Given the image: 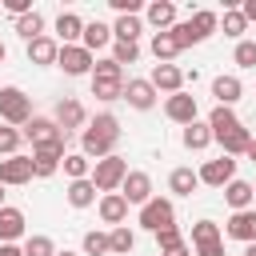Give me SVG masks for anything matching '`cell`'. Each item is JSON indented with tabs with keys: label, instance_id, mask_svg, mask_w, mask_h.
<instances>
[{
	"label": "cell",
	"instance_id": "6da1fadb",
	"mask_svg": "<svg viewBox=\"0 0 256 256\" xmlns=\"http://www.w3.org/2000/svg\"><path fill=\"white\" fill-rule=\"evenodd\" d=\"M116 140H120V120L112 116V112H100L88 128H84V136H80V148H84V156L92 160H104V156H112V148H116Z\"/></svg>",
	"mask_w": 256,
	"mask_h": 256
},
{
	"label": "cell",
	"instance_id": "7a4b0ae2",
	"mask_svg": "<svg viewBox=\"0 0 256 256\" xmlns=\"http://www.w3.org/2000/svg\"><path fill=\"white\" fill-rule=\"evenodd\" d=\"M124 176H128V160L124 156H104V160H96V168H92V188L96 192H116L120 184H124Z\"/></svg>",
	"mask_w": 256,
	"mask_h": 256
},
{
	"label": "cell",
	"instance_id": "3957f363",
	"mask_svg": "<svg viewBox=\"0 0 256 256\" xmlns=\"http://www.w3.org/2000/svg\"><path fill=\"white\" fill-rule=\"evenodd\" d=\"M172 224H176V208H172V200L152 196L148 204H140V228H148V232H164V228H172Z\"/></svg>",
	"mask_w": 256,
	"mask_h": 256
},
{
	"label": "cell",
	"instance_id": "277c9868",
	"mask_svg": "<svg viewBox=\"0 0 256 256\" xmlns=\"http://www.w3.org/2000/svg\"><path fill=\"white\" fill-rule=\"evenodd\" d=\"M0 116L8 124H28L32 120V100L20 88H0Z\"/></svg>",
	"mask_w": 256,
	"mask_h": 256
},
{
	"label": "cell",
	"instance_id": "5b68a950",
	"mask_svg": "<svg viewBox=\"0 0 256 256\" xmlns=\"http://www.w3.org/2000/svg\"><path fill=\"white\" fill-rule=\"evenodd\" d=\"M64 156H68V152H64V140H52V144L32 148V176H52Z\"/></svg>",
	"mask_w": 256,
	"mask_h": 256
},
{
	"label": "cell",
	"instance_id": "8992f818",
	"mask_svg": "<svg viewBox=\"0 0 256 256\" xmlns=\"http://www.w3.org/2000/svg\"><path fill=\"white\" fill-rule=\"evenodd\" d=\"M56 64H60L68 76H84V72H92V52H88V48H80V44H60Z\"/></svg>",
	"mask_w": 256,
	"mask_h": 256
},
{
	"label": "cell",
	"instance_id": "52a82bcc",
	"mask_svg": "<svg viewBox=\"0 0 256 256\" xmlns=\"http://www.w3.org/2000/svg\"><path fill=\"white\" fill-rule=\"evenodd\" d=\"M20 136H28V140H32V148L52 144V140H68V136L60 132V124H56V120H48V116H32V120L24 124V132H20Z\"/></svg>",
	"mask_w": 256,
	"mask_h": 256
},
{
	"label": "cell",
	"instance_id": "ba28073f",
	"mask_svg": "<svg viewBox=\"0 0 256 256\" xmlns=\"http://www.w3.org/2000/svg\"><path fill=\"white\" fill-rule=\"evenodd\" d=\"M200 184H212V188H224L228 180H236V160L232 156H220V160H208L200 172Z\"/></svg>",
	"mask_w": 256,
	"mask_h": 256
},
{
	"label": "cell",
	"instance_id": "9c48e42d",
	"mask_svg": "<svg viewBox=\"0 0 256 256\" xmlns=\"http://www.w3.org/2000/svg\"><path fill=\"white\" fill-rule=\"evenodd\" d=\"M120 196L128 204H148L152 200V176L148 172H128L124 184H120Z\"/></svg>",
	"mask_w": 256,
	"mask_h": 256
},
{
	"label": "cell",
	"instance_id": "30bf717a",
	"mask_svg": "<svg viewBox=\"0 0 256 256\" xmlns=\"http://www.w3.org/2000/svg\"><path fill=\"white\" fill-rule=\"evenodd\" d=\"M156 92H168V96H176L180 88H184V72L176 68V64H156L152 68V80H148Z\"/></svg>",
	"mask_w": 256,
	"mask_h": 256
},
{
	"label": "cell",
	"instance_id": "8fae6325",
	"mask_svg": "<svg viewBox=\"0 0 256 256\" xmlns=\"http://www.w3.org/2000/svg\"><path fill=\"white\" fill-rule=\"evenodd\" d=\"M164 112H168V120H176V124H192L196 120V96H188V92H176V96H168V104H164Z\"/></svg>",
	"mask_w": 256,
	"mask_h": 256
},
{
	"label": "cell",
	"instance_id": "7c38bea8",
	"mask_svg": "<svg viewBox=\"0 0 256 256\" xmlns=\"http://www.w3.org/2000/svg\"><path fill=\"white\" fill-rule=\"evenodd\" d=\"M28 180H32V156L0 160V184H28Z\"/></svg>",
	"mask_w": 256,
	"mask_h": 256
},
{
	"label": "cell",
	"instance_id": "4fadbf2b",
	"mask_svg": "<svg viewBox=\"0 0 256 256\" xmlns=\"http://www.w3.org/2000/svg\"><path fill=\"white\" fill-rule=\"evenodd\" d=\"M232 240H244V244H256V208H244V212H232L228 228H224Z\"/></svg>",
	"mask_w": 256,
	"mask_h": 256
},
{
	"label": "cell",
	"instance_id": "5bb4252c",
	"mask_svg": "<svg viewBox=\"0 0 256 256\" xmlns=\"http://www.w3.org/2000/svg\"><path fill=\"white\" fill-rule=\"evenodd\" d=\"M56 124H60V132L68 136L72 128H80L84 124V104L80 100H72V96H64L60 104H56Z\"/></svg>",
	"mask_w": 256,
	"mask_h": 256
},
{
	"label": "cell",
	"instance_id": "9a60e30c",
	"mask_svg": "<svg viewBox=\"0 0 256 256\" xmlns=\"http://www.w3.org/2000/svg\"><path fill=\"white\" fill-rule=\"evenodd\" d=\"M124 100H128L132 108L148 112V108L156 104V88H152L148 80H128V84H124Z\"/></svg>",
	"mask_w": 256,
	"mask_h": 256
},
{
	"label": "cell",
	"instance_id": "2e32d148",
	"mask_svg": "<svg viewBox=\"0 0 256 256\" xmlns=\"http://www.w3.org/2000/svg\"><path fill=\"white\" fill-rule=\"evenodd\" d=\"M124 216H128V200L120 192H104L100 196V220L116 228V224H124Z\"/></svg>",
	"mask_w": 256,
	"mask_h": 256
},
{
	"label": "cell",
	"instance_id": "e0dca14e",
	"mask_svg": "<svg viewBox=\"0 0 256 256\" xmlns=\"http://www.w3.org/2000/svg\"><path fill=\"white\" fill-rule=\"evenodd\" d=\"M144 16H148V24H152V28L168 32V28L176 24V4H172V0H152V4L144 8Z\"/></svg>",
	"mask_w": 256,
	"mask_h": 256
},
{
	"label": "cell",
	"instance_id": "ac0fdd59",
	"mask_svg": "<svg viewBox=\"0 0 256 256\" xmlns=\"http://www.w3.org/2000/svg\"><path fill=\"white\" fill-rule=\"evenodd\" d=\"M224 200L232 204V212H244V208H252L256 192H252L248 180H228V184H224Z\"/></svg>",
	"mask_w": 256,
	"mask_h": 256
},
{
	"label": "cell",
	"instance_id": "d6986e66",
	"mask_svg": "<svg viewBox=\"0 0 256 256\" xmlns=\"http://www.w3.org/2000/svg\"><path fill=\"white\" fill-rule=\"evenodd\" d=\"M16 236H24V212L20 208H0V244H12Z\"/></svg>",
	"mask_w": 256,
	"mask_h": 256
},
{
	"label": "cell",
	"instance_id": "ffe728a7",
	"mask_svg": "<svg viewBox=\"0 0 256 256\" xmlns=\"http://www.w3.org/2000/svg\"><path fill=\"white\" fill-rule=\"evenodd\" d=\"M108 40H112V28H108V24H100V20H88V24H84V32H80V48H88V52L104 48Z\"/></svg>",
	"mask_w": 256,
	"mask_h": 256
},
{
	"label": "cell",
	"instance_id": "44dd1931",
	"mask_svg": "<svg viewBox=\"0 0 256 256\" xmlns=\"http://www.w3.org/2000/svg\"><path fill=\"white\" fill-rule=\"evenodd\" d=\"M56 56H60V44H56L52 36H36V40L28 44V60H32V64H56Z\"/></svg>",
	"mask_w": 256,
	"mask_h": 256
},
{
	"label": "cell",
	"instance_id": "7402d4cb",
	"mask_svg": "<svg viewBox=\"0 0 256 256\" xmlns=\"http://www.w3.org/2000/svg\"><path fill=\"white\" fill-rule=\"evenodd\" d=\"M240 92H244V88H240L236 76H216V80H212V96H216V104H224V108H232V104L240 100Z\"/></svg>",
	"mask_w": 256,
	"mask_h": 256
},
{
	"label": "cell",
	"instance_id": "603a6c76",
	"mask_svg": "<svg viewBox=\"0 0 256 256\" xmlns=\"http://www.w3.org/2000/svg\"><path fill=\"white\" fill-rule=\"evenodd\" d=\"M92 96L96 100H120L124 96V76H92Z\"/></svg>",
	"mask_w": 256,
	"mask_h": 256
},
{
	"label": "cell",
	"instance_id": "cb8c5ba5",
	"mask_svg": "<svg viewBox=\"0 0 256 256\" xmlns=\"http://www.w3.org/2000/svg\"><path fill=\"white\" fill-rule=\"evenodd\" d=\"M208 128H212V140H220L224 132H232V128H240V120H236V112H232V108H224V104H216V108H212V116H208Z\"/></svg>",
	"mask_w": 256,
	"mask_h": 256
},
{
	"label": "cell",
	"instance_id": "d4e9b609",
	"mask_svg": "<svg viewBox=\"0 0 256 256\" xmlns=\"http://www.w3.org/2000/svg\"><path fill=\"white\" fill-rule=\"evenodd\" d=\"M188 24H192V36H196V44H200V40H208V36L216 32V24H220V16H216V12H208V8H196Z\"/></svg>",
	"mask_w": 256,
	"mask_h": 256
},
{
	"label": "cell",
	"instance_id": "484cf974",
	"mask_svg": "<svg viewBox=\"0 0 256 256\" xmlns=\"http://www.w3.org/2000/svg\"><path fill=\"white\" fill-rule=\"evenodd\" d=\"M80 32H84V20H80L76 12H60V16H56V36H60L64 44H76Z\"/></svg>",
	"mask_w": 256,
	"mask_h": 256
},
{
	"label": "cell",
	"instance_id": "4316f807",
	"mask_svg": "<svg viewBox=\"0 0 256 256\" xmlns=\"http://www.w3.org/2000/svg\"><path fill=\"white\" fill-rule=\"evenodd\" d=\"M248 144H252V132H248L244 124L220 136V148H224V156H240V152H248Z\"/></svg>",
	"mask_w": 256,
	"mask_h": 256
},
{
	"label": "cell",
	"instance_id": "83f0119b",
	"mask_svg": "<svg viewBox=\"0 0 256 256\" xmlns=\"http://www.w3.org/2000/svg\"><path fill=\"white\" fill-rule=\"evenodd\" d=\"M208 144H212V128L200 124V120H192V124L184 128V148H188V152H200V148H208Z\"/></svg>",
	"mask_w": 256,
	"mask_h": 256
},
{
	"label": "cell",
	"instance_id": "f1b7e54d",
	"mask_svg": "<svg viewBox=\"0 0 256 256\" xmlns=\"http://www.w3.org/2000/svg\"><path fill=\"white\" fill-rule=\"evenodd\" d=\"M196 184H200V176H196L192 168H172V176H168V188H172L176 196H192Z\"/></svg>",
	"mask_w": 256,
	"mask_h": 256
},
{
	"label": "cell",
	"instance_id": "f546056e",
	"mask_svg": "<svg viewBox=\"0 0 256 256\" xmlns=\"http://www.w3.org/2000/svg\"><path fill=\"white\" fill-rule=\"evenodd\" d=\"M144 32V24H140V16H116V24H112V36L116 40H124V44H136V36Z\"/></svg>",
	"mask_w": 256,
	"mask_h": 256
},
{
	"label": "cell",
	"instance_id": "4dcf8cb0",
	"mask_svg": "<svg viewBox=\"0 0 256 256\" xmlns=\"http://www.w3.org/2000/svg\"><path fill=\"white\" fill-rule=\"evenodd\" d=\"M208 244H220V224L196 220V224H192V248H208Z\"/></svg>",
	"mask_w": 256,
	"mask_h": 256
},
{
	"label": "cell",
	"instance_id": "1f68e13d",
	"mask_svg": "<svg viewBox=\"0 0 256 256\" xmlns=\"http://www.w3.org/2000/svg\"><path fill=\"white\" fill-rule=\"evenodd\" d=\"M132 248H136V236H132L124 224H116V228L108 232V252H112V256H128Z\"/></svg>",
	"mask_w": 256,
	"mask_h": 256
},
{
	"label": "cell",
	"instance_id": "d6a6232c",
	"mask_svg": "<svg viewBox=\"0 0 256 256\" xmlns=\"http://www.w3.org/2000/svg\"><path fill=\"white\" fill-rule=\"evenodd\" d=\"M176 52H180V44H176V36H172V32H156V36H152V56H156L160 64H168Z\"/></svg>",
	"mask_w": 256,
	"mask_h": 256
},
{
	"label": "cell",
	"instance_id": "836d02e7",
	"mask_svg": "<svg viewBox=\"0 0 256 256\" xmlns=\"http://www.w3.org/2000/svg\"><path fill=\"white\" fill-rule=\"evenodd\" d=\"M92 200H96L92 180H72V184H68V204H72V208H88Z\"/></svg>",
	"mask_w": 256,
	"mask_h": 256
},
{
	"label": "cell",
	"instance_id": "e575fe53",
	"mask_svg": "<svg viewBox=\"0 0 256 256\" xmlns=\"http://www.w3.org/2000/svg\"><path fill=\"white\" fill-rule=\"evenodd\" d=\"M16 32H20V36H24L28 44H32L36 36H44V16H40V12L32 8L28 16H20V20H16Z\"/></svg>",
	"mask_w": 256,
	"mask_h": 256
},
{
	"label": "cell",
	"instance_id": "d590c367",
	"mask_svg": "<svg viewBox=\"0 0 256 256\" xmlns=\"http://www.w3.org/2000/svg\"><path fill=\"white\" fill-rule=\"evenodd\" d=\"M156 244H160V256H168V252H180V248H188L176 224H172V228H164V232H156Z\"/></svg>",
	"mask_w": 256,
	"mask_h": 256
},
{
	"label": "cell",
	"instance_id": "8d00e7d4",
	"mask_svg": "<svg viewBox=\"0 0 256 256\" xmlns=\"http://www.w3.org/2000/svg\"><path fill=\"white\" fill-rule=\"evenodd\" d=\"M64 176H72V180H88V156H84V152L64 156Z\"/></svg>",
	"mask_w": 256,
	"mask_h": 256
},
{
	"label": "cell",
	"instance_id": "74e56055",
	"mask_svg": "<svg viewBox=\"0 0 256 256\" xmlns=\"http://www.w3.org/2000/svg\"><path fill=\"white\" fill-rule=\"evenodd\" d=\"M84 256H108V232H84Z\"/></svg>",
	"mask_w": 256,
	"mask_h": 256
},
{
	"label": "cell",
	"instance_id": "f35d334b",
	"mask_svg": "<svg viewBox=\"0 0 256 256\" xmlns=\"http://www.w3.org/2000/svg\"><path fill=\"white\" fill-rule=\"evenodd\" d=\"M24 256H56V244L48 236H28L24 240Z\"/></svg>",
	"mask_w": 256,
	"mask_h": 256
},
{
	"label": "cell",
	"instance_id": "ab89813d",
	"mask_svg": "<svg viewBox=\"0 0 256 256\" xmlns=\"http://www.w3.org/2000/svg\"><path fill=\"white\" fill-rule=\"evenodd\" d=\"M244 28H248V20L240 16V8H228L224 12V36H244Z\"/></svg>",
	"mask_w": 256,
	"mask_h": 256
},
{
	"label": "cell",
	"instance_id": "60d3db41",
	"mask_svg": "<svg viewBox=\"0 0 256 256\" xmlns=\"http://www.w3.org/2000/svg\"><path fill=\"white\" fill-rule=\"evenodd\" d=\"M112 60H116V64H136V60H140V44H124V40H116Z\"/></svg>",
	"mask_w": 256,
	"mask_h": 256
},
{
	"label": "cell",
	"instance_id": "b9f144b4",
	"mask_svg": "<svg viewBox=\"0 0 256 256\" xmlns=\"http://www.w3.org/2000/svg\"><path fill=\"white\" fill-rule=\"evenodd\" d=\"M20 128H0V156H16V148H20Z\"/></svg>",
	"mask_w": 256,
	"mask_h": 256
},
{
	"label": "cell",
	"instance_id": "7bdbcfd3",
	"mask_svg": "<svg viewBox=\"0 0 256 256\" xmlns=\"http://www.w3.org/2000/svg\"><path fill=\"white\" fill-rule=\"evenodd\" d=\"M236 64L240 68H256V40H240L236 44Z\"/></svg>",
	"mask_w": 256,
	"mask_h": 256
},
{
	"label": "cell",
	"instance_id": "ee69618b",
	"mask_svg": "<svg viewBox=\"0 0 256 256\" xmlns=\"http://www.w3.org/2000/svg\"><path fill=\"white\" fill-rule=\"evenodd\" d=\"M92 76H124V68L108 56V60H100V64H92Z\"/></svg>",
	"mask_w": 256,
	"mask_h": 256
},
{
	"label": "cell",
	"instance_id": "f6af8a7d",
	"mask_svg": "<svg viewBox=\"0 0 256 256\" xmlns=\"http://www.w3.org/2000/svg\"><path fill=\"white\" fill-rule=\"evenodd\" d=\"M4 8L20 20V16H28V12H32V0H4Z\"/></svg>",
	"mask_w": 256,
	"mask_h": 256
},
{
	"label": "cell",
	"instance_id": "bcb514c9",
	"mask_svg": "<svg viewBox=\"0 0 256 256\" xmlns=\"http://www.w3.org/2000/svg\"><path fill=\"white\" fill-rule=\"evenodd\" d=\"M240 16H244V20H256V0H244V4H240Z\"/></svg>",
	"mask_w": 256,
	"mask_h": 256
},
{
	"label": "cell",
	"instance_id": "7dc6e473",
	"mask_svg": "<svg viewBox=\"0 0 256 256\" xmlns=\"http://www.w3.org/2000/svg\"><path fill=\"white\" fill-rule=\"evenodd\" d=\"M196 256H224V244H208V248H196Z\"/></svg>",
	"mask_w": 256,
	"mask_h": 256
},
{
	"label": "cell",
	"instance_id": "c3c4849f",
	"mask_svg": "<svg viewBox=\"0 0 256 256\" xmlns=\"http://www.w3.org/2000/svg\"><path fill=\"white\" fill-rule=\"evenodd\" d=\"M0 256H24V248H16V244H0Z\"/></svg>",
	"mask_w": 256,
	"mask_h": 256
},
{
	"label": "cell",
	"instance_id": "681fc988",
	"mask_svg": "<svg viewBox=\"0 0 256 256\" xmlns=\"http://www.w3.org/2000/svg\"><path fill=\"white\" fill-rule=\"evenodd\" d=\"M248 156H252V164H256V140H252V144H248Z\"/></svg>",
	"mask_w": 256,
	"mask_h": 256
},
{
	"label": "cell",
	"instance_id": "f907efd6",
	"mask_svg": "<svg viewBox=\"0 0 256 256\" xmlns=\"http://www.w3.org/2000/svg\"><path fill=\"white\" fill-rule=\"evenodd\" d=\"M244 256H256V244H248V252H244Z\"/></svg>",
	"mask_w": 256,
	"mask_h": 256
},
{
	"label": "cell",
	"instance_id": "816d5d0a",
	"mask_svg": "<svg viewBox=\"0 0 256 256\" xmlns=\"http://www.w3.org/2000/svg\"><path fill=\"white\" fill-rule=\"evenodd\" d=\"M4 56H8V48H4V44H0V64H4Z\"/></svg>",
	"mask_w": 256,
	"mask_h": 256
},
{
	"label": "cell",
	"instance_id": "f5cc1de1",
	"mask_svg": "<svg viewBox=\"0 0 256 256\" xmlns=\"http://www.w3.org/2000/svg\"><path fill=\"white\" fill-rule=\"evenodd\" d=\"M0 208H4V184H0Z\"/></svg>",
	"mask_w": 256,
	"mask_h": 256
},
{
	"label": "cell",
	"instance_id": "db71d44e",
	"mask_svg": "<svg viewBox=\"0 0 256 256\" xmlns=\"http://www.w3.org/2000/svg\"><path fill=\"white\" fill-rule=\"evenodd\" d=\"M56 256H76V252H56Z\"/></svg>",
	"mask_w": 256,
	"mask_h": 256
},
{
	"label": "cell",
	"instance_id": "11a10c76",
	"mask_svg": "<svg viewBox=\"0 0 256 256\" xmlns=\"http://www.w3.org/2000/svg\"><path fill=\"white\" fill-rule=\"evenodd\" d=\"M252 192H256V180H252Z\"/></svg>",
	"mask_w": 256,
	"mask_h": 256
}]
</instances>
